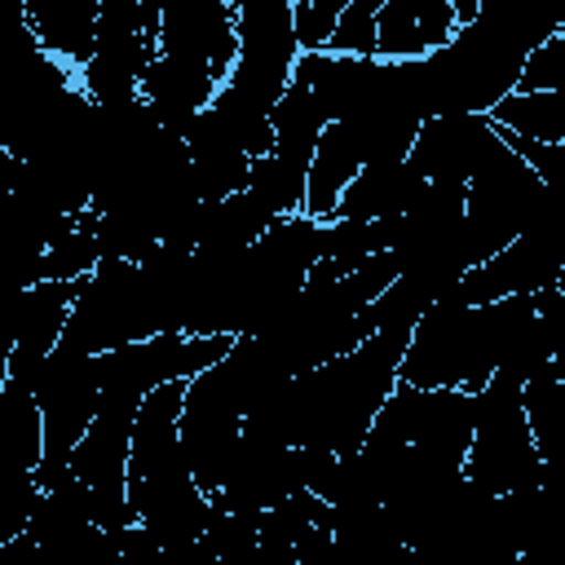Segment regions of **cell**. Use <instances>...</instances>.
Here are the masks:
<instances>
[{"label": "cell", "mask_w": 565, "mask_h": 565, "mask_svg": "<svg viewBox=\"0 0 565 565\" xmlns=\"http://www.w3.org/2000/svg\"><path fill=\"white\" fill-rule=\"evenodd\" d=\"M486 119L512 137L565 146V93H508Z\"/></svg>", "instance_id": "ffe728a7"}, {"label": "cell", "mask_w": 565, "mask_h": 565, "mask_svg": "<svg viewBox=\"0 0 565 565\" xmlns=\"http://www.w3.org/2000/svg\"><path fill=\"white\" fill-rule=\"evenodd\" d=\"M375 9H380V0H344L327 53H340V57H375Z\"/></svg>", "instance_id": "7402d4cb"}, {"label": "cell", "mask_w": 565, "mask_h": 565, "mask_svg": "<svg viewBox=\"0 0 565 565\" xmlns=\"http://www.w3.org/2000/svg\"><path fill=\"white\" fill-rule=\"evenodd\" d=\"M411 335L375 331L353 353L331 358L305 375L291 380V406H296V446L327 450L335 459L353 455L371 419L380 415L384 397L397 384V362L406 353Z\"/></svg>", "instance_id": "6da1fadb"}, {"label": "cell", "mask_w": 565, "mask_h": 565, "mask_svg": "<svg viewBox=\"0 0 565 565\" xmlns=\"http://www.w3.org/2000/svg\"><path fill=\"white\" fill-rule=\"evenodd\" d=\"M18 309H22V291L0 282V384L9 380V353H13V335H18Z\"/></svg>", "instance_id": "d4e9b609"}, {"label": "cell", "mask_w": 565, "mask_h": 565, "mask_svg": "<svg viewBox=\"0 0 565 565\" xmlns=\"http://www.w3.org/2000/svg\"><path fill=\"white\" fill-rule=\"evenodd\" d=\"M499 132L486 115H437L424 119L415 132V146L406 154V163L424 177V181H455L468 185L499 150Z\"/></svg>", "instance_id": "8fae6325"}, {"label": "cell", "mask_w": 565, "mask_h": 565, "mask_svg": "<svg viewBox=\"0 0 565 565\" xmlns=\"http://www.w3.org/2000/svg\"><path fill=\"white\" fill-rule=\"evenodd\" d=\"M358 172H362L358 137L344 124H327L318 146H313L309 172H305V207H300V216H309L318 225H331L335 221V203H340V194L349 190V181Z\"/></svg>", "instance_id": "ac0fdd59"}, {"label": "cell", "mask_w": 565, "mask_h": 565, "mask_svg": "<svg viewBox=\"0 0 565 565\" xmlns=\"http://www.w3.org/2000/svg\"><path fill=\"white\" fill-rule=\"evenodd\" d=\"M93 230H97V216H93V212H79V221H75L57 243L44 247V256H40V278H44V282H79V278H88V274L97 269V260H102Z\"/></svg>", "instance_id": "44dd1931"}, {"label": "cell", "mask_w": 565, "mask_h": 565, "mask_svg": "<svg viewBox=\"0 0 565 565\" xmlns=\"http://www.w3.org/2000/svg\"><path fill=\"white\" fill-rule=\"evenodd\" d=\"M344 0H296L291 4V35L300 53H327L335 18H340Z\"/></svg>", "instance_id": "603a6c76"}, {"label": "cell", "mask_w": 565, "mask_h": 565, "mask_svg": "<svg viewBox=\"0 0 565 565\" xmlns=\"http://www.w3.org/2000/svg\"><path fill=\"white\" fill-rule=\"evenodd\" d=\"M26 26L53 62L79 71L93 57V31H97V0H22Z\"/></svg>", "instance_id": "e0dca14e"}, {"label": "cell", "mask_w": 565, "mask_h": 565, "mask_svg": "<svg viewBox=\"0 0 565 565\" xmlns=\"http://www.w3.org/2000/svg\"><path fill=\"white\" fill-rule=\"evenodd\" d=\"M163 57H185L212 71L216 84L230 79L238 40H234V0H163L159 35Z\"/></svg>", "instance_id": "30bf717a"}, {"label": "cell", "mask_w": 565, "mask_h": 565, "mask_svg": "<svg viewBox=\"0 0 565 565\" xmlns=\"http://www.w3.org/2000/svg\"><path fill=\"white\" fill-rule=\"evenodd\" d=\"M216 79H212V71L207 66H199V62H185V57H154L150 62V71L141 75V102L150 106V115H154V124L163 128V132H172V137H181L190 124H194V115L216 97Z\"/></svg>", "instance_id": "5bb4252c"}, {"label": "cell", "mask_w": 565, "mask_h": 565, "mask_svg": "<svg viewBox=\"0 0 565 565\" xmlns=\"http://www.w3.org/2000/svg\"><path fill=\"white\" fill-rule=\"evenodd\" d=\"M463 477L486 494H508L543 481V459L521 411V380H512L508 371H494L486 388L472 393V441L463 455Z\"/></svg>", "instance_id": "7a4b0ae2"}, {"label": "cell", "mask_w": 565, "mask_h": 565, "mask_svg": "<svg viewBox=\"0 0 565 565\" xmlns=\"http://www.w3.org/2000/svg\"><path fill=\"white\" fill-rule=\"evenodd\" d=\"M322 128H327V119H322V110H318V102L309 97V88L305 84H287V93L278 97V106L269 110V132H274V150H269V159H278L291 177H300L305 181V172H309V159H313V146H318V137H322Z\"/></svg>", "instance_id": "d6986e66"}, {"label": "cell", "mask_w": 565, "mask_h": 565, "mask_svg": "<svg viewBox=\"0 0 565 565\" xmlns=\"http://www.w3.org/2000/svg\"><path fill=\"white\" fill-rule=\"evenodd\" d=\"M26 393L35 397L40 424H44V459L35 468V486L49 490L53 481L66 477L71 450L79 446V437L88 433V424L97 415L93 358H75L66 349H53L44 358V366L35 371V380L26 384Z\"/></svg>", "instance_id": "8992f818"}, {"label": "cell", "mask_w": 565, "mask_h": 565, "mask_svg": "<svg viewBox=\"0 0 565 565\" xmlns=\"http://www.w3.org/2000/svg\"><path fill=\"white\" fill-rule=\"evenodd\" d=\"M75 291H79V282H35L22 291L18 335H13V353H9V380L13 384L26 388L35 380V371L44 366V358L57 349Z\"/></svg>", "instance_id": "4fadbf2b"}, {"label": "cell", "mask_w": 565, "mask_h": 565, "mask_svg": "<svg viewBox=\"0 0 565 565\" xmlns=\"http://www.w3.org/2000/svg\"><path fill=\"white\" fill-rule=\"evenodd\" d=\"M459 18L455 0H380L375 9V57L419 62L450 44Z\"/></svg>", "instance_id": "7c38bea8"}, {"label": "cell", "mask_w": 565, "mask_h": 565, "mask_svg": "<svg viewBox=\"0 0 565 565\" xmlns=\"http://www.w3.org/2000/svg\"><path fill=\"white\" fill-rule=\"evenodd\" d=\"M424 190V177L402 159V163H362V172L349 181V190L335 203V221L349 225H371L402 216Z\"/></svg>", "instance_id": "9a60e30c"}, {"label": "cell", "mask_w": 565, "mask_h": 565, "mask_svg": "<svg viewBox=\"0 0 565 565\" xmlns=\"http://www.w3.org/2000/svg\"><path fill=\"white\" fill-rule=\"evenodd\" d=\"M291 494H305L300 446H269V441L238 437L230 472L221 490L207 494V503L216 512H269Z\"/></svg>", "instance_id": "9c48e42d"}, {"label": "cell", "mask_w": 565, "mask_h": 565, "mask_svg": "<svg viewBox=\"0 0 565 565\" xmlns=\"http://www.w3.org/2000/svg\"><path fill=\"white\" fill-rule=\"evenodd\" d=\"M234 66L225 88L243 97L252 110L269 115L291 84V66L300 57L291 35V0H234Z\"/></svg>", "instance_id": "5b68a950"}, {"label": "cell", "mask_w": 565, "mask_h": 565, "mask_svg": "<svg viewBox=\"0 0 565 565\" xmlns=\"http://www.w3.org/2000/svg\"><path fill=\"white\" fill-rule=\"evenodd\" d=\"M252 565H296V552H291V543L256 539V556H252Z\"/></svg>", "instance_id": "4316f807"}, {"label": "cell", "mask_w": 565, "mask_h": 565, "mask_svg": "<svg viewBox=\"0 0 565 565\" xmlns=\"http://www.w3.org/2000/svg\"><path fill=\"white\" fill-rule=\"evenodd\" d=\"M44 459V424L35 397L4 380L0 384V494L35 481V468Z\"/></svg>", "instance_id": "2e32d148"}, {"label": "cell", "mask_w": 565, "mask_h": 565, "mask_svg": "<svg viewBox=\"0 0 565 565\" xmlns=\"http://www.w3.org/2000/svg\"><path fill=\"white\" fill-rule=\"evenodd\" d=\"M565 35L556 31L552 40H543L525 66H521V79H516V93H565Z\"/></svg>", "instance_id": "cb8c5ba5"}, {"label": "cell", "mask_w": 565, "mask_h": 565, "mask_svg": "<svg viewBox=\"0 0 565 565\" xmlns=\"http://www.w3.org/2000/svg\"><path fill=\"white\" fill-rule=\"evenodd\" d=\"M146 335H159V318L141 287L137 260H97V269L79 278L57 349L75 358H97Z\"/></svg>", "instance_id": "3957f363"}, {"label": "cell", "mask_w": 565, "mask_h": 565, "mask_svg": "<svg viewBox=\"0 0 565 565\" xmlns=\"http://www.w3.org/2000/svg\"><path fill=\"white\" fill-rule=\"evenodd\" d=\"M177 437H181V455H185L194 486L203 494H216L238 450V437H243V411H238L234 384L221 362L185 380Z\"/></svg>", "instance_id": "52a82bcc"}, {"label": "cell", "mask_w": 565, "mask_h": 565, "mask_svg": "<svg viewBox=\"0 0 565 565\" xmlns=\"http://www.w3.org/2000/svg\"><path fill=\"white\" fill-rule=\"evenodd\" d=\"M154 35H159V4L154 0H97L93 57L75 71L79 93L97 106L137 97L141 75L159 57Z\"/></svg>", "instance_id": "277c9868"}, {"label": "cell", "mask_w": 565, "mask_h": 565, "mask_svg": "<svg viewBox=\"0 0 565 565\" xmlns=\"http://www.w3.org/2000/svg\"><path fill=\"white\" fill-rule=\"evenodd\" d=\"M561 274H565V243H561V216H552L530 234H521L516 243H508L503 252H494L490 260L463 269L441 300L477 309L508 296H534L543 287H556Z\"/></svg>", "instance_id": "ba28073f"}, {"label": "cell", "mask_w": 565, "mask_h": 565, "mask_svg": "<svg viewBox=\"0 0 565 565\" xmlns=\"http://www.w3.org/2000/svg\"><path fill=\"white\" fill-rule=\"evenodd\" d=\"M0 565H44V552L35 547L31 534H18V539L0 543Z\"/></svg>", "instance_id": "484cf974"}]
</instances>
